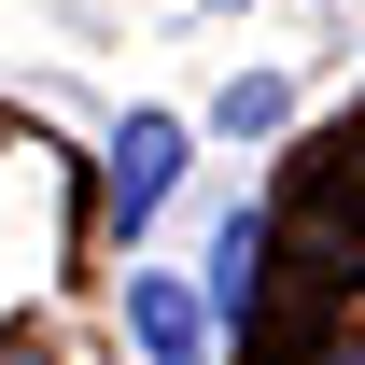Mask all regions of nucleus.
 Wrapping results in <instances>:
<instances>
[{"label":"nucleus","mask_w":365,"mask_h":365,"mask_svg":"<svg viewBox=\"0 0 365 365\" xmlns=\"http://www.w3.org/2000/svg\"><path fill=\"white\" fill-rule=\"evenodd\" d=\"M0 365H43V351H29V337H0Z\"/></svg>","instance_id":"nucleus-5"},{"label":"nucleus","mask_w":365,"mask_h":365,"mask_svg":"<svg viewBox=\"0 0 365 365\" xmlns=\"http://www.w3.org/2000/svg\"><path fill=\"white\" fill-rule=\"evenodd\" d=\"M127 337H140V365H211V295L197 281H169V267H127Z\"/></svg>","instance_id":"nucleus-3"},{"label":"nucleus","mask_w":365,"mask_h":365,"mask_svg":"<svg viewBox=\"0 0 365 365\" xmlns=\"http://www.w3.org/2000/svg\"><path fill=\"white\" fill-rule=\"evenodd\" d=\"M267 253H281V225L239 197V211H211V253H197V295H211V323H253L267 309Z\"/></svg>","instance_id":"nucleus-2"},{"label":"nucleus","mask_w":365,"mask_h":365,"mask_svg":"<svg viewBox=\"0 0 365 365\" xmlns=\"http://www.w3.org/2000/svg\"><path fill=\"white\" fill-rule=\"evenodd\" d=\"M281 113H295V85H281V71H239V85L211 98V140H267Z\"/></svg>","instance_id":"nucleus-4"},{"label":"nucleus","mask_w":365,"mask_h":365,"mask_svg":"<svg viewBox=\"0 0 365 365\" xmlns=\"http://www.w3.org/2000/svg\"><path fill=\"white\" fill-rule=\"evenodd\" d=\"M211 14H239V0H211Z\"/></svg>","instance_id":"nucleus-6"},{"label":"nucleus","mask_w":365,"mask_h":365,"mask_svg":"<svg viewBox=\"0 0 365 365\" xmlns=\"http://www.w3.org/2000/svg\"><path fill=\"white\" fill-rule=\"evenodd\" d=\"M182 169H197V127H182V113H127L113 155H98V211H113V239L155 225V211L182 197Z\"/></svg>","instance_id":"nucleus-1"}]
</instances>
